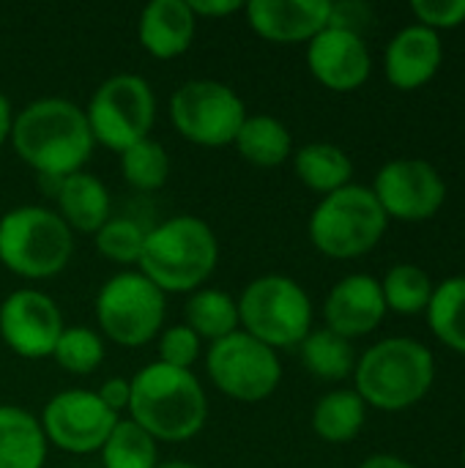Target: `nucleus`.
I'll return each mask as SVG.
<instances>
[{
  "label": "nucleus",
  "mask_w": 465,
  "mask_h": 468,
  "mask_svg": "<svg viewBox=\"0 0 465 468\" xmlns=\"http://www.w3.org/2000/svg\"><path fill=\"white\" fill-rule=\"evenodd\" d=\"M441 60V36L425 25H406L386 44L384 71L397 90H417L439 74Z\"/></svg>",
  "instance_id": "18"
},
{
  "label": "nucleus",
  "mask_w": 465,
  "mask_h": 468,
  "mask_svg": "<svg viewBox=\"0 0 465 468\" xmlns=\"http://www.w3.org/2000/svg\"><path fill=\"white\" fill-rule=\"evenodd\" d=\"M386 315V302L381 291V280L373 274H348L343 277L323 302L326 329L345 340L365 337L381 326Z\"/></svg>",
  "instance_id": "16"
},
{
  "label": "nucleus",
  "mask_w": 465,
  "mask_h": 468,
  "mask_svg": "<svg viewBox=\"0 0 465 468\" xmlns=\"http://www.w3.org/2000/svg\"><path fill=\"white\" fill-rule=\"evenodd\" d=\"M52 359L71 376H90L104 362V340L90 326H66L55 343Z\"/></svg>",
  "instance_id": "31"
},
{
  "label": "nucleus",
  "mask_w": 465,
  "mask_h": 468,
  "mask_svg": "<svg viewBox=\"0 0 465 468\" xmlns=\"http://www.w3.org/2000/svg\"><path fill=\"white\" fill-rule=\"evenodd\" d=\"M411 11L417 25H425L436 33L460 27L465 22V0H414Z\"/></svg>",
  "instance_id": "34"
},
{
  "label": "nucleus",
  "mask_w": 465,
  "mask_h": 468,
  "mask_svg": "<svg viewBox=\"0 0 465 468\" xmlns=\"http://www.w3.org/2000/svg\"><path fill=\"white\" fill-rule=\"evenodd\" d=\"M233 145L255 167H280L293 156L291 129L274 115H247Z\"/></svg>",
  "instance_id": "22"
},
{
  "label": "nucleus",
  "mask_w": 465,
  "mask_h": 468,
  "mask_svg": "<svg viewBox=\"0 0 465 468\" xmlns=\"http://www.w3.org/2000/svg\"><path fill=\"white\" fill-rule=\"evenodd\" d=\"M381 291H384L386 310H392L397 315H419L428 310L436 282L422 266L397 263L381 280Z\"/></svg>",
  "instance_id": "28"
},
{
  "label": "nucleus",
  "mask_w": 465,
  "mask_h": 468,
  "mask_svg": "<svg viewBox=\"0 0 465 468\" xmlns=\"http://www.w3.org/2000/svg\"><path fill=\"white\" fill-rule=\"evenodd\" d=\"M367 422V406L354 389H332L312 409V431L326 444L354 441Z\"/></svg>",
  "instance_id": "24"
},
{
  "label": "nucleus",
  "mask_w": 465,
  "mask_h": 468,
  "mask_svg": "<svg viewBox=\"0 0 465 468\" xmlns=\"http://www.w3.org/2000/svg\"><path fill=\"white\" fill-rule=\"evenodd\" d=\"M359 468H414L406 458L400 455H389V452H378V455H370L367 461H362Z\"/></svg>",
  "instance_id": "37"
},
{
  "label": "nucleus",
  "mask_w": 465,
  "mask_h": 468,
  "mask_svg": "<svg viewBox=\"0 0 465 468\" xmlns=\"http://www.w3.org/2000/svg\"><path fill=\"white\" fill-rule=\"evenodd\" d=\"M211 384L236 403H263L282 381V362L274 348L247 332H233L206 351Z\"/></svg>",
  "instance_id": "11"
},
{
  "label": "nucleus",
  "mask_w": 465,
  "mask_h": 468,
  "mask_svg": "<svg viewBox=\"0 0 465 468\" xmlns=\"http://www.w3.org/2000/svg\"><path fill=\"white\" fill-rule=\"evenodd\" d=\"M47 447L36 414L19 406H0V468H41Z\"/></svg>",
  "instance_id": "21"
},
{
  "label": "nucleus",
  "mask_w": 465,
  "mask_h": 468,
  "mask_svg": "<svg viewBox=\"0 0 465 468\" xmlns=\"http://www.w3.org/2000/svg\"><path fill=\"white\" fill-rule=\"evenodd\" d=\"M436 381L433 351L414 337H386L370 346L354 367V392L367 409L406 411L422 403Z\"/></svg>",
  "instance_id": "4"
},
{
  "label": "nucleus",
  "mask_w": 465,
  "mask_h": 468,
  "mask_svg": "<svg viewBox=\"0 0 465 468\" xmlns=\"http://www.w3.org/2000/svg\"><path fill=\"white\" fill-rule=\"evenodd\" d=\"M186 3L197 19H217V16H230L236 11H244L241 0H186Z\"/></svg>",
  "instance_id": "36"
},
{
  "label": "nucleus",
  "mask_w": 465,
  "mask_h": 468,
  "mask_svg": "<svg viewBox=\"0 0 465 468\" xmlns=\"http://www.w3.org/2000/svg\"><path fill=\"white\" fill-rule=\"evenodd\" d=\"M11 126H14V107H11V101L0 93V148L11 140Z\"/></svg>",
  "instance_id": "38"
},
{
  "label": "nucleus",
  "mask_w": 465,
  "mask_h": 468,
  "mask_svg": "<svg viewBox=\"0 0 465 468\" xmlns=\"http://www.w3.org/2000/svg\"><path fill=\"white\" fill-rule=\"evenodd\" d=\"M121 176L137 192H156L170 178V156L162 143L145 137L121 154Z\"/></svg>",
  "instance_id": "30"
},
{
  "label": "nucleus",
  "mask_w": 465,
  "mask_h": 468,
  "mask_svg": "<svg viewBox=\"0 0 465 468\" xmlns=\"http://www.w3.org/2000/svg\"><path fill=\"white\" fill-rule=\"evenodd\" d=\"M156 468H200V466H195V463H189V461H164V463H159Z\"/></svg>",
  "instance_id": "39"
},
{
  "label": "nucleus",
  "mask_w": 465,
  "mask_h": 468,
  "mask_svg": "<svg viewBox=\"0 0 465 468\" xmlns=\"http://www.w3.org/2000/svg\"><path fill=\"white\" fill-rule=\"evenodd\" d=\"M173 129L203 148L233 145L247 112L244 99L219 80H189L170 96Z\"/></svg>",
  "instance_id": "10"
},
{
  "label": "nucleus",
  "mask_w": 465,
  "mask_h": 468,
  "mask_svg": "<svg viewBox=\"0 0 465 468\" xmlns=\"http://www.w3.org/2000/svg\"><path fill=\"white\" fill-rule=\"evenodd\" d=\"M373 195L389 219L425 222L447 200V181L428 159H392L373 181Z\"/></svg>",
  "instance_id": "13"
},
{
  "label": "nucleus",
  "mask_w": 465,
  "mask_h": 468,
  "mask_svg": "<svg viewBox=\"0 0 465 468\" xmlns=\"http://www.w3.org/2000/svg\"><path fill=\"white\" fill-rule=\"evenodd\" d=\"M66 329L60 307L36 288H19L0 302V340L22 359H47Z\"/></svg>",
  "instance_id": "14"
},
{
  "label": "nucleus",
  "mask_w": 465,
  "mask_h": 468,
  "mask_svg": "<svg viewBox=\"0 0 465 468\" xmlns=\"http://www.w3.org/2000/svg\"><path fill=\"white\" fill-rule=\"evenodd\" d=\"M249 27L271 44L312 41L332 19L329 0H252L244 5Z\"/></svg>",
  "instance_id": "17"
},
{
  "label": "nucleus",
  "mask_w": 465,
  "mask_h": 468,
  "mask_svg": "<svg viewBox=\"0 0 465 468\" xmlns=\"http://www.w3.org/2000/svg\"><path fill=\"white\" fill-rule=\"evenodd\" d=\"M219 263V241L211 225L192 214H175L151 230L140 255V271L167 293H195Z\"/></svg>",
  "instance_id": "3"
},
{
  "label": "nucleus",
  "mask_w": 465,
  "mask_h": 468,
  "mask_svg": "<svg viewBox=\"0 0 465 468\" xmlns=\"http://www.w3.org/2000/svg\"><path fill=\"white\" fill-rule=\"evenodd\" d=\"M307 66L323 88L351 93L370 80L373 58L359 33L329 25L307 41Z\"/></svg>",
  "instance_id": "15"
},
{
  "label": "nucleus",
  "mask_w": 465,
  "mask_h": 468,
  "mask_svg": "<svg viewBox=\"0 0 465 468\" xmlns=\"http://www.w3.org/2000/svg\"><path fill=\"white\" fill-rule=\"evenodd\" d=\"M236 304L241 332L252 335L274 351L299 348L301 340L312 332V299L293 277H255L241 291Z\"/></svg>",
  "instance_id": "7"
},
{
  "label": "nucleus",
  "mask_w": 465,
  "mask_h": 468,
  "mask_svg": "<svg viewBox=\"0 0 465 468\" xmlns=\"http://www.w3.org/2000/svg\"><path fill=\"white\" fill-rule=\"evenodd\" d=\"M99 400L121 417V411H129V398H132V384L126 378H107L99 389H96Z\"/></svg>",
  "instance_id": "35"
},
{
  "label": "nucleus",
  "mask_w": 465,
  "mask_h": 468,
  "mask_svg": "<svg viewBox=\"0 0 465 468\" xmlns=\"http://www.w3.org/2000/svg\"><path fill=\"white\" fill-rule=\"evenodd\" d=\"M104 468H156L159 444L132 420H118L112 433L99 450Z\"/></svg>",
  "instance_id": "29"
},
{
  "label": "nucleus",
  "mask_w": 465,
  "mask_h": 468,
  "mask_svg": "<svg viewBox=\"0 0 465 468\" xmlns=\"http://www.w3.org/2000/svg\"><path fill=\"white\" fill-rule=\"evenodd\" d=\"M200 337L186 326V324H175L159 332L156 346H159V359L162 365L178 367V370H192L195 362L200 359Z\"/></svg>",
  "instance_id": "33"
},
{
  "label": "nucleus",
  "mask_w": 465,
  "mask_h": 468,
  "mask_svg": "<svg viewBox=\"0 0 465 468\" xmlns=\"http://www.w3.org/2000/svg\"><path fill=\"white\" fill-rule=\"evenodd\" d=\"M299 354H301V365L321 381H343L348 376H354V367H356V351H354V343L334 335L332 329H312L301 346H299Z\"/></svg>",
  "instance_id": "25"
},
{
  "label": "nucleus",
  "mask_w": 465,
  "mask_h": 468,
  "mask_svg": "<svg viewBox=\"0 0 465 468\" xmlns=\"http://www.w3.org/2000/svg\"><path fill=\"white\" fill-rule=\"evenodd\" d=\"M197 33V16L186 0H151L140 11L137 38L143 49L156 60H173L184 55Z\"/></svg>",
  "instance_id": "19"
},
{
  "label": "nucleus",
  "mask_w": 465,
  "mask_h": 468,
  "mask_svg": "<svg viewBox=\"0 0 465 468\" xmlns=\"http://www.w3.org/2000/svg\"><path fill=\"white\" fill-rule=\"evenodd\" d=\"M38 420L47 444L69 455H90L101 450L121 417L112 414L93 389H63L47 400Z\"/></svg>",
  "instance_id": "12"
},
{
  "label": "nucleus",
  "mask_w": 465,
  "mask_h": 468,
  "mask_svg": "<svg viewBox=\"0 0 465 468\" xmlns=\"http://www.w3.org/2000/svg\"><path fill=\"white\" fill-rule=\"evenodd\" d=\"M93 239H96V250L101 258L121 263V266H134L140 263V255H143L145 228L126 217H110Z\"/></svg>",
  "instance_id": "32"
},
{
  "label": "nucleus",
  "mask_w": 465,
  "mask_h": 468,
  "mask_svg": "<svg viewBox=\"0 0 465 468\" xmlns=\"http://www.w3.org/2000/svg\"><path fill=\"white\" fill-rule=\"evenodd\" d=\"M389 228V217L378 206L370 186L348 184L312 208L307 233L312 247L334 261H354L378 247Z\"/></svg>",
  "instance_id": "5"
},
{
  "label": "nucleus",
  "mask_w": 465,
  "mask_h": 468,
  "mask_svg": "<svg viewBox=\"0 0 465 468\" xmlns=\"http://www.w3.org/2000/svg\"><path fill=\"white\" fill-rule=\"evenodd\" d=\"M425 313L436 340L465 356V274L439 282Z\"/></svg>",
  "instance_id": "27"
},
{
  "label": "nucleus",
  "mask_w": 465,
  "mask_h": 468,
  "mask_svg": "<svg viewBox=\"0 0 465 468\" xmlns=\"http://www.w3.org/2000/svg\"><path fill=\"white\" fill-rule=\"evenodd\" d=\"M11 145L38 178L60 181L85 167L96 143L79 104L44 96L14 115Z\"/></svg>",
  "instance_id": "1"
},
{
  "label": "nucleus",
  "mask_w": 465,
  "mask_h": 468,
  "mask_svg": "<svg viewBox=\"0 0 465 468\" xmlns=\"http://www.w3.org/2000/svg\"><path fill=\"white\" fill-rule=\"evenodd\" d=\"M463 466H465V441H463Z\"/></svg>",
  "instance_id": "40"
},
{
  "label": "nucleus",
  "mask_w": 465,
  "mask_h": 468,
  "mask_svg": "<svg viewBox=\"0 0 465 468\" xmlns=\"http://www.w3.org/2000/svg\"><path fill=\"white\" fill-rule=\"evenodd\" d=\"M55 200H58V217L69 225L71 233L77 230V233L96 236L112 211L104 181L88 170L60 178L55 184Z\"/></svg>",
  "instance_id": "20"
},
{
  "label": "nucleus",
  "mask_w": 465,
  "mask_h": 468,
  "mask_svg": "<svg viewBox=\"0 0 465 468\" xmlns=\"http://www.w3.org/2000/svg\"><path fill=\"white\" fill-rule=\"evenodd\" d=\"M164 315V293L140 269L112 274L96 293V324L121 348H140L156 340Z\"/></svg>",
  "instance_id": "8"
},
{
  "label": "nucleus",
  "mask_w": 465,
  "mask_h": 468,
  "mask_svg": "<svg viewBox=\"0 0 465 468\" xmlns=\"http://www.w3.org/2000/svg\"><path fill=\"white\" fill-rule=\"evenodd\" d=\"M74 255V233L44 206H16L0 217V263L22 280H49Z\"/></svg>",
  "instance_id": "6"
},
{
  "label": "nucleus",
  "mask_w": 465,
  "mask_h": 468,
  "mask_svg": "<svg viewBox=\"0 0 465 468\" xmlns=\"http://www.w3.org/2000/svg\"><path fill=\"white\" fill-rule=\"evenodd\" d=\"M186 326L200 340H222L241 329L238 304L227 291L219 288H197L186 302Z\"/></svg>",
  "instance_id": "26"
},
{
  "label": "nucleus",
  "mask_w": 465,
  "mask_h": 468,
  "mask_svg": "<svg viewBox=\"0 0 465 468\" xmlns=\"http://www.w3.org/2000/svg\"><path fill=\"white\" fill-rule=\"evenodd\" d=\"M293 170L307 189H312L323 197L348 186L354 178L351 156L345 154V148H340L334 143L301 145L299 151H293Z\"/></svg>",
  "instance_id": "23"
},
{
  "label": "nucleus",
  "mask_w": 465,
  "mask_h": 468,
  "mask_svg": "<svg viewBox=\"0 0 465 468\" xmlns=\"http://www.w3.org/2000/svg\"><path fill=\"white\" fill-rule=\"evenodd\" d=\"M82 110L93 143L123 154L134 143L151 137L156 123V93L140 74H112L93 90Z\"/></svg>",
  "instance_id": "9"
},
{
  "label": "nucleus",
  "mask_w": 465,
  "mask_h": 468,
  "mask_svg": "<svg viewBox=\"0 0 465 468\" xmlns=\"http://www.w3.org/2000/svg\"><path fill=\"white\" fill-rule=\"evenodd\" d=\"M132 384L129 420L159 441L181 444L195 439L208 420V398L192 370H178L162 362L145 365Z\"/></svg>",
  "instance_id": "2"
}]
</instances>
